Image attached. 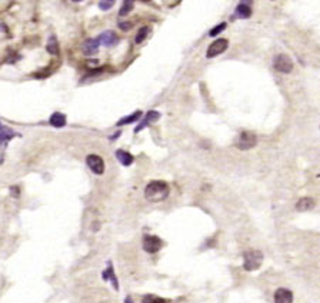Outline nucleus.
Returning <instances> with one entry per match:
<instances>
[{"mask_svg": "<svg viewBox=\"0 0 320 303\" xmlns=\"http://www.w3.org/2000/svg\"><path fill=\"white\" fill-rule=\"evenodd\" d=\"M99 43L101 44H104V46H113V44H116L118 43V38H116V35L113 33V32H104V33H101L99 36Z\"/></svg>", "mask_w": 320, "mask_h": 303, "instance_id": "11", "label": "nucleus"}, {"mask_svg": "<svg viewBox=\"0 0 320 303\" xmlns=\"http://www.w3.org/2000/svg\"><path fill=\"white\" fill-rule=\"evenodd\" d=\"M46 49H47V52L52 53V55H58V53H59V44H58V40H56L55 36H52V38L49 39V43L46 44Z\"/></svg>", "mask_w": 320, "mask_h": 303, "instance_id": "19", "label": "nucleus"}, {"mask_svg": "<svg viewBox=\"0 0 320 303\" xmlns=\"http://www.w3.org/2000/svg\"><path fill=\"white\" fill-rule=\"evenodd\" d=\"M227 47H229V41L226 40V39H218V40H215L209 46V49L206 52V58L207 59H213V58L219 56L221 53H224L227 50Z\"/></svg>", "mask_w": 320, "mask_h": 303, "instance_id": "4", "label": "nucleus"}, {"mask_svg": "<svg viewBox=\"0 0 320 303\" xmlns=\"http://www.w3.org/2000/svg\"><path fill=\"white\" fill-rule=\"evenodd\" d=\"M258 144V136L252 132H241L236 139V147L239 150H249Z\"/></svg>", "mask_w": 320, "mask_h": 303, "instance_id": "3", "label": "nucleus"}, {"mask_svg": "<svg viewBox=\"0 0 320 303\" xmlns=\"http://www.w3.org/2000/svg\"><path fill=\"white\" fill-rule=\"evenodd\" d=\"M163 246L161 239L158 236H153V235H146L143 238V249L147 252V253H158Z\"/></svg>", "mask_w": 320, "mask_h": 303, "instance_id": "6", "label": "nucleus"}, {"mask_svg": "<svg viewBox=\"0 0 320 303\" xmlns=\"http://www.w3.org/2000/svg\"><path fill=\"white\" fill-rule=\"evenodd\" d=\"M101 278L104 279V281H107V279H110L112 283H113V286H115V289L118 290L119 289V283H118V278L115 276V273H113V266H112V263L109 262L107 264V269L101 273Z\"/></svg>", "mask_w": 320, "mask_h": 303, "instance_id": "14", "label": "nucleus"}, {"mask_svg": "<svg viewBox=\"0 0 320 303\" xmlns=\"http://www.w3.org/2000/svg\"><path fill=\"white\" fill-rule=\"evenodd\" d=\"M250 15H252V7H250L249 3L243 1V3L238 4V7H236V16H238V18H240V19H247V18H250Z\"/></svg>", "mask_w": 320, "mask_h": 303, "instance_id": "12", "label": "nucleus"}, {"mask_svg": "<svg viewBox=\"0 0 320 303\" xmlns=\"http://www.w3.org/2000/svg\"><path fill=\"white\" fill-rule=\"evenodd\" d=\"M50 124L53 127H64L66 126V116L60 112H56L50 116Z\"/></svg>", "mask_w": 320, "mask_h": 303, "instance_id": "17", "label": "nucleus"}, {"mask_svg": "<svg viewBox=\"0 0 320 303\" xmlns=\"http://www.w3.org/2000/svg\"><path fill=\"white\" fill-rule=\"evenodd\" d=\"M224 29H226V23H220L219 26H216V27H213V29L210 30L209 35H210V36H218L220 32H223Z\"/></svg>", "mask_w": 320, "mask_h": 303, "instance_id": "23", "label": "nucleus"}, {"mask_svg": "<svg viewBox=\"0 0 320 303\" xmlns=\"http://www.w3.org/2000/svg\"><path fill=\"white\" fill-rule=\"evenodd\" d=\"M243 259H244L243 267L247 272L258 270L263 263V253L260 250H247V252H244Z\"/></svg>", "mask_w": 320, "mask_h": 303, "instance_id": "2", "label": "nucleus"}, {"mask_svg": "<svg viewBox=\"0 0 320 303\" xmlns=\"http://www.w3.org/2000/svg\"><path fill=\"white\" fill-rule=\"evenodd\" d=\"M15 136H18L16 132H13L12 129H9V127H6L4 124L0 123V143H4V141H10V139H13Z\"/></svg>", "mask_w": 320, "mask_h": 303, "instance_id": "15", "label": "nucleus"}, {"mask_svg": "<svg viewBox=\"0 0 320 303\" xmlns=\"http://www.w3.org/2000/svg\"><path fill=\"white\" fill-rule=\"evenodd\" d=\"M113 4H115V1H100L99 7L101 10H109Z\"/></svg>", "mask_w": 320, "mask_h": 303, "instance_id": "24", "label": "nucleus"}, {"mask_svg": "<svg viewBox=\"0 0 320 303\" xmlns=\"http://www.w3.org/2000/svg\"><path fill=\"white\" fill-rule=\"evenodd\" d=\"M133 6H135V3L133 1H130V0H127V1H124L123 4H121V7H120V12H119V16H126L132 9H133Z\"/></svg>", "mask_w": 320, "mask_h": 303, "instance_id": "21", "label": "nucleus"}, {"mask_svg": "<svg viewBox=\"0 0 320 303\" xmlns=\"http://www.w3.org/2000/svg\"><path fill=\"white\" fill-rule=\"evenodd\" d=\"M141 303H167L164 299H161L159 296H155V295H147L144 296L143 302Z\"/></svg>", "mask_w": 320, "mask_h": 303, "instance_id": "22", "label": "nucleus"}, {"mask_svg": "<svg viewBox=\"0 0 320 303\" xmlns=\"http://www.w3.org/2000/svg\"><path fill=\"white\" fill-rule=\"evenodd\" d=\"M116 158H118V161L123 166H130L133 163V161H135V158L129 152H126V150H118L116 152Z\"/></svg>", "mask_w": 320, "mask_h": 303, "instance_id": "16", "label": "nucleus"}, {"mask_svg": "<svg viewBox=\"0 0 320 303\" xmlns=\"http://www.w3.org/2000/svg\"><path fill=\"white\" fill-rule=\"evenodd\" d=\"M149 32H150V30H149V27H147V26H143V27L140 29L139 32H138V35H136V39H135V41H136L138 44H139V43H141V41L144 40V39H146V38L149 36Z\"/></svg>", "mask_w": 320, "mask_h": 303, "instance_id": "20", "label": "nucleus"}, {"mask_svg": "<svg viewBox=\"0 0 320 303\" xmlns=\"http://www.w3.org/2000/svg\"><path fill=\"white\" fill-rule=\"evenodd\" d=\"M119 26L121 30H129L133 24H132V23H119Z\"/></svg>", "mask_w": 320, "mask_h": 303, "instance_id": "25", "label": "nucleus"}, {"mask_svg": "<svg viewBox=\"0 0 320 303\" xmlns=\"http://www.w3.org/2000/svg\"><path fill=\"white\" fill-rule=\"evenodd\" d=\"M275 303H293V293L289 289L280 287L275 292Z\"/></svg>", "mask_w": 320, "mask_h": 303, "instance_id": "8", "label": "nucleus"}, {"mask_svg": "<svg viewBox=\"0 0 320 303\" xmlns=\"http://www.w3.org/2000/svg\"><path fill=\"white\" fill-rule=\"evenodd\" d=\"M170 193V187L166 182H161V181H155V182H150L146 189H144V198L152 203H158L164 201Z\"/></svg>", "mask_w": 320, "mask_h": 303, "instance_id": "1", "label": "nucleus"}, {"mask_svg": "<svg viewBox=\"0 0 320 303\" xmlns=\"http://www.w3.org/2000/svg\"><path fill=\"white\" fill-rule=\"evenodd\" d=\"M99 46L100 43L98 39H87V40L83 43L81 49H83L84 55H87V56H93V55H96V53L99 52Z\"/></svg>", "mask_w": 320, "mask_h": 303, "instance_id": "9", "label": "nucleus"}, {"mask_svg": "<svg viewBox=\"0 0 320 303\" xmlns=\"http://www.w3.org/2000/svg\"><path fill=\"white\" fill-rule=\"evenodd\" d=\"M313 207H315V201L312 198H303L296 203V209L299 212H307V210H312Z\"/></svg>", "mask_w": 320, "mask_h": 303, "instance_id": "13", "label": "nucleus"}, {"mask_svg": "<svg viewBox=\"0 0 320 303\" xmlns=\"http://www.w3.org/2000/svg\"><path fill=\"white\" fill-rule=\"evenodd\" d=\"M140 118H141V112L138 110V112H135L132 116H127V118H123V119H120L118 121V126H123V124H129V123H133V121H139Z\"/></svg>", "mask_w": 320, "mask_h": 303, "instance_id": "18", "label": "nucleus"}, {"mask_svg": "<svg viewBox=\"0 0 320 303\" xmlns=\"http://www.w3.org/2000/svg\"><path fill=\"white\" fill-rule=\"evenodd\" d=\"M160 118V113L159 112H156V110H150L147 115H146V118H144V121H141L140 123V126H138L136 129H135V133H138L140 132L141 129H144L146 126H149L150 123H153V121H156Z\"/></svg>", "mask_w": 320, "mask_h": 303, "instance_id": "10", "label": "nucleus"}, {"mask_svg": "<svg viewBox=\"0 0 320 303\" xmlns=\"http://www.w3.org/2000/svg\"><path fill=\"white\" fill-rule=\"evenodd\" d=\"M86 163L95 175H103L104 173V162L98 155H89L86 158Z\"/></svg>", "mask_w": 320, "mask_h": 303, "instance_id": "7", "label": "nucleus"}, {"mask_svg": "<svg viewBox=\"0 0 320 303\" xmlns=\"http://www.w3.org/2000/svg\"><path fill=\"white\" fill-rule=\"evenodd\" d=\"M124 303H132V301H130V298H127V299L124 301Z\"/></svg>", "mask_w": 320, "mask_h": 303, "instance_id": "26", "label": "nucleus"}, {"mask_svg": "<svg viewBox=\"0 0 320 303\" xmlns=\"http://www.w3.org/2000/svg\"><path fill=\"white\" fill-rule=\"evenodd\" d=\"M273 66L280 73H290L293 70V61L287 55H278L273 61Z\"/></svg>", "mask_w": 320, "mask_h": 303, "instance_id": "5", "label": "nucleus"}]
</instances>
